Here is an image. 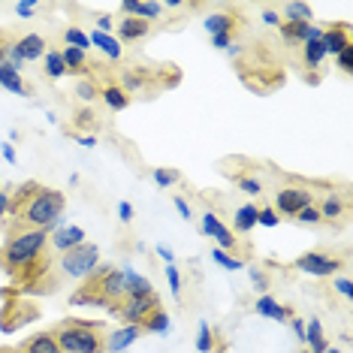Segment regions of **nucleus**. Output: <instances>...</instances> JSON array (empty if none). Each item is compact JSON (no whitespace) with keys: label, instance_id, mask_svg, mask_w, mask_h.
I'll return each mask as SVG.
<instances>
[{"label":"nucleus","instance_id":"39","mask_svg":"<svg viewBox=\"0 0 353 353\" xmlns=\"http://www.w3.org/2000/svg\"><path fill=\"white\" fill-rule=\"evenodd\" d=\"M299 223H320L323 218H320V208H314V205H308V208H302V212H296L293 214Z\"/></svg>","mask_w":353,"mask_h":353},{"label":"nucleus","instance_id":"32","mask_svg":"<svg viewBox=\"0 0 353 353\" xmlns=\"http://www.w3.org/2000/svg\"><path fill=\"white\" fill-rule=\"evenodd\" d=\"M344 212H347V205H344L339 196H329L323 203V208H320V218H323V221H335V218H341Z\"/></svg>","mask_w":353,"mask_h":353},{"label":"nucleus","instance_id":"11","mask_svg":"<svg viewBox=\"0 0 353 353\" xmlns=\"http://www.w3.org/2000/svg\"><path fill=\"white\" fill-rule=\"evenodd\" d=\"M139 335H142V329L139 326H130V323H124V326H118V329H109V335H106V353H124L136 339H139Z\"/></svg>","mask_w":353,"mask_h":353},{"label":"nucleus","instance_id":"33","mask_svg":"<svg viewBox=\"0 0 353 353\" xmlns=\"http://www.w3.org/2000/svg\"><path fill=\"white\" fill-rule=\"evenodd\" d=\"M76 97L85 100V103H94V100L100 97V85L91 82V79H82V82L76 85Z\"/></svg>","mask_w":353,"mask_h":353},{"label":"nucleus","instance_id":"50","mask_svg":"<svg viewBox=\"0 0 353 353\" xmlns=\"http://www.w3.org/2000/svg\"><path fill=\"white\" fill-rule=\"evenodd\" d=\"M157 256L170 266V263H175V254H172V248H166V245H157Z\"/></svg>","mask_w":353,"mask_h":353},{"label":"nucleus","instance_id":"46","mask_svg":"<svg viewBox=\"0 0 353 353\" xmlns=\"http://www.w3.org/2000/svg\"><path fill=\"white\" fill-rule=\"evenodd\" d=\"M15 12H19L21 19H30V15L37 12V3L34 0H21V3H15Z\"/></svg>","mask_w":353,"mask_h":353},{"label":"nucleus","instance_id":"57","mask_svg":"<svg viewBox=\"0 0 353 353\" xmlns=\"http://www.w3.org/2000/svg\"><path fill=\"white\" fill-rule=\"evenodd\" d=\"M6 61V52H3V46H0V63H3Z\"/></svg>","mask_w":353,"mask_h":353},{"label":"nucleus","instance_id":"31","mask_svg":"<svg viewBox=\"0 0 353 353\" xmlns=\"http://www.w3.org/2000/svg\"><path fill=\"white\" fill-rule=\"evenodd\" d=\"M63 43L73 46V49H82V52L91 49V39H88V34H85V30H79V28H67V30H63Z\"/></svg>","mask_w":353,"mask_h":353},{"label":"nucleus","instance_id":"3","mask_svg":"<svg viewBox=\"0 0 353 353\" xmlns=\"http://www.w3.org/2000/svg\"><path fill=\"white\" fill-rule=\"evenodd\" d=\"M97 266H100V248L82 242L79 248H73V251H67V254H61L58 260H54V278H58V284H61L63 278L85 281Z\"/></svg>","mask_w":353,"mask_h":353},{"label":"nucleus","instance_id":"51","mask_svg":"<svg viewBox=\"0 0 353 353\" xmlns=\"http://www.w3.org/2000/svg\"><path fill=\"white\" fill-rule=\"evenodd\" d=\"M0 154H3L6 163H15V148H12V142H3V145H0Z\"/></svg>","mask_w":353,"mask_h":353},{"label":"nucleus","instance_id":"24","mask_svg":"<svg viewBox=\"0 0 353 353\" xmlns=\"http://www.w3.org/2000/svg\"><path fill=\"white\" fill-rule=\"evenodd\" d=\"M256 214H260L256 205H239L236 214H232V223H236L239 232H251L256 227Z\"/></svg>","mask_w":353,"mask_h":353},{"label":"nucleus","instance_id":"12","mask_svg":"<svg viewBox=\"0 0 353 353\" xmlns=\"http://www.w3.org/2000/svg\"><path fill=\"white\" fill-rule=\"evenodd\" d=\"M121 12L142 21H154L163 15V3H157V0H121Z\"/></svg>","mask_w":353,"mask_h":353},{"label":"nucleus","instance_id":"48","mask_svg":"<svg viewBox=\"0 0 353 353\" xmlns=\"http://www.w3.org/2000/svg\"><path fill=\"white\" fill-rule=\"evenodd\" d=\"M212 46H214V49H223V52H227L230 46H232V34H218V37H212Z\"/></svg>","mask_w":353,"mask_h":353},{"label":"nucleus","instance_id":"52","mask_svg":"<svg viewBox=\"0 0 353 353\" xmlns=\"http://www.w3.org/2000/svg\"><path fill=\"white\" fill-rule=\"evenodd\" d=\"M6 214H10V194H6V190H0V221H3Z\"/></svg>","mask_w":353,"mask_h":353},{"label":"nucleus","instance_id":"41","mask_svg":"<svg viewBox=\"0 0 353 353\" xmlns=\"http://www.w3.org/2000/svg\"><path fill=\"white\" fill-rule=\"evenodd\" d=\"M248 275H251V281H254L256 290H269V278H266V272H260L256 266H251V269H248Z\"/></svg>","mask_w":353,"mask_h":353},{"label":"nucleus","instance_id":"9","mask_svg":"<svg viewBox=\"0 0 353 353\" xmlns=\"http://www.w3.org/2000/svg\"><path fill=\"white\" fill-rule=\"evenodd\" d=\"M203 232H205V236H212L214 242H218L221 251H227V254H230L232 248H236V236H232V232H230L227 227H223L221 218H218L214 212L203 214Z\"/></svg>","mask_w":353,"mask_h":353},{"label":"nucleus","instance_id":"40","mask_svg":"<svg viewBox=\"0 0 353 353\" xmlns=\"http://www.w3.org/2000/svg\"><path fill=\"white\" fill-rule=\"evenodd\" d=\"M256 223H260V227H278L281 218H278L275 208H260V214H256Z\"/></svg>","mask_w":353,"mask_h":353},{"label":"nucleus","instance_id":"22","mask_svg":"<svg viewBox=\"0 0 353 353\" xmlns=\"http://www.w3.org/2000/svg\"><path fill=\"white\" fill-rule=\"evenodd\" d=\"M61 58H63V67H67V73H88V70H91V63H88V54L82 49L63 46Z\"/></svg>","mask_w":353,"mask_h":353},{"label":"nucleus","instance_id":"7","mask_svg":"<svg viewBox=\"0 0 353 353\" xmlns=\"http://www.w3.org/2000/svg\"><path fill=\"white\" fill-rule=\"evenodd\" d=\"M296 269L299 272H308V275H317V278H332L335 272L341 269V263L329 254H320V251H308L296 260Z\"/></svg>","mask_w":353,"mask_h":353},{"label":"nucleus","instance_id":"58","mask_svg":"<svg viewBox=\"0 0 353 353\" xmlns=\"http://www.w3.org/2000/svg\"><path fill=\"white\" fill-rule=\"evenodd\" d=\"M323 353H341V350H339V347H326Z\"/></svg>","mask_w":353,"mask_h":353},{"label":"nucleus","instance_id":"18","mask_svg":"<svg viewBox=\"0 0 353 353\" xmlns=\"http://www.w3.org/2000/svg\"><path fill=\"white\" fill-rule=\"evenodd\" d=\"M15 46H19V52H21V58H25V61H39L46 54V39L39 34L19 37V39H15Z\"/></svg>","mask_w":353,"mask_h":353},{"label":"nucleus","instance_id":"2","mask_svg":"<svg viewBox=\"0 0 353 353\" xmlns=\"http://www.w3.org/2000/svg\"><path fill=\"white\" fill-rule=\"evenodd\" d=\"M61 353H106V323L82 317H67L52 329Z\"/></svg>","mask_w":353,"mask_h":353},{"label":"nucleus","instance_id":"4","mask_svg":"<svg viewBox=\"0 0 353 353\" xmlns=\"http://www.w3.org/2000/svg\"><path fill=\"white\" fill-rule=\"evenodd\" d=\"M34 320H39V308L34 302L21 299V296H12V299L3 305V311H0V329H3V332H15V329L34 323Z\"/></svg>","mask_w":353,"mask_h":353},{"label":"nucleus","instance_id":"42","mask_svg":"<svg viewBox=\"0 0 353 353\" xmlns=\"http://www.w3.org/2000/svg\"><path fill=\"white\" fill-rule=\"evenodd\" d=\"M339 58V70H344V73H350L353 70V46H347L341 54H335Z\"/></svg>","mask_w":353,"mask_h":353},{"label":"nucleus","instance_id":"20","mask_svg":"<svg viewBox=\"0 0 353 353\" xmlns=\"http://www.w3.org/2000/svg\"><path fill=\"white\" fill-rule=\"evenodd\" d=\"M91 46H97V49L106 54V58H112V61H121V54H124V49H121V43H118L115 37H109V34H100V30H94L91 37Z\"/></svg>","mask_w":353,"mask_h":353},{"label":"nucleus","instance_id":"29","mask_svg":"<svg viewBox=\"0 0 353 353\" xmlns=\"http://www.w3.org/2000/svg\"><path fill=\"white\" fill-rule=\"evenodd\" d=\"M46 76H49V79L67 76V67H63L61 52H46Z\"/></svg>","mask_w":353,"mask_h":353},{"label":"nucleus","instance_id":"55","mask_svg":"<svg viewBox=\"0 0 353 353\" xmlns=\"http://www.w3.org/2000/svg\"><path fill=\"white\" fill-rule=\"evenodd\" d=\"M79 145H82V148H94V145H97V136H79Z\"/></svg>","mask_w":353,"mask_h":353},{"label":"nucleus","instance_id":"37","mask_svg":"<svg viewBox=\"0 0 353 353\" xmlns=\"http://www.w3.org/2000/svg\"><path fill=\"white\" fill-rule=\"evenodd\" d=\"M76 124H79V127H91V130H94V127L100 124V115H97V112H94L91 106H85V109L76 112Z\"/></svg>","mask_w":353,"mask_h":353},{"label":"nucleus","instance_id":"25","mask_svg":"<svg viewBox=\"0 0 353 353\" xmlns=\"http://www.w3.org/2000/svg\"><path fill=\"white\" fill-rule=\"evenodd\" d=\"M100 97L106 100V106L109 109H115V112H121L130 106V97L121 91V85H106V88H100Z\"/></svg>","mask_w":353,"mask_h":353},{"label":"nucleus","instance_id":"17","mask_svg":"<svg viewBox=\"0 0 353 353\" xmlns=\"http://www.w3.org/2000/svg\"><path fill=\"white\" fill-rule=\"evenodd\" d=\"M0 88H6L10 94H19V97H28V85H25V79H21V73L15 67H10V63H0Z\"/></svg>","mask_w":353,"mask_h":353},{"label":"nucleus","instance_id":"54","mask_svg":"<svg viewBox=\"0 0 353 353\" xmlns=\"http://www.w3.org/2000/svg\"><path fill=\"white\" fill-rule=\"evenodd\" d=\"M263 25L278 28V25H281V15H278V12H272V10H269V12H263Z\"/></svg>","mask_w":353,"mask_h":353},{"label":"nucleus","instance_id":"19","mask_svg":"<svg viewBox=\"0 0 353 353\" xmlns=\"http://www.w3.org/2000/svg\"><path fill=\"white\" fill-rule=\"evenodd\" d=\"M256 314L260 317H269V320H278V323H284V320H290V308H284V305H278L272 296H260L256 299Z\"/></svg>","mask_w":353,"mask_h":353},{"label":"nucleus","instance_id":"5","mask_svg":"<svg viewBox=\"0 0 353 353\" xmlns=\"http://www.w3.org/2000/svg\"><path fill=\"white\" fill-rule=\"evenodd\" d=\"M157 308H160V299H157V293H151V296H142V299H124L112 314H118L124 323H130V326H142V320Z\"/></svg>","mask_w":353,"mask_h":353},{"label":"nucleus","instance_id":"6","mask_svg":"<svg viewBox=\"0 0 353 353\" xmlns=\"http://www.w3.org/2000/svg\"><path fill=\"white\" fill-rule=\"evenodd\" d=\"M311 203H314V194H311L308 188H281L278 196H275V212L278 218L281 214H293L302 212V208H308Z\"/></svg>","mask_w":353,"mask_h":353},{"label":"nucleus","instance_id":"23","mask_svg":"<svg viewBox=\"0 0 353 353\" xmlns=\"http://www.w3.org/2000/svg\"><path fill=\"white\" fill-rule=\"evenodd\" d=\"M142 332H154V335H166L170 332V311H163V308H157V311H151V314L142 320Z\"/></svg>","mask_w":353,"mask_h":353},{"label":"nucleus","instance_id":"38","mask_svg":"<svg viewBox=\"0 0 353 353\" xmlns=\"http://www.w3.org/2000/svg\"><path fill=\"white\" fill-rule=\"evenodd\" d=\"M166 281H170V293L175 296V299H181V272L172 266H166Z\"/></svg>","mask_w":353,"mask_h":353},{"label":"nucleus","instance_id":"28","mask_svg":"<svg viewBox=\"0 0 353 353\" xmlns=\"http://www.w3.org/2000/svg\"><path fill=\"white\" fill-rule=\"evenodd\" d=\"M302 58H305V63L308 67H320L323 63V58H326V52H323V46H320V39H308V43L302 46Z\"/></svg>","mask_w":353,"mask_h":353},{"label":"nucleus","instance_id":"16","mask_svg":"<svg viewBox=\"0 0 353 353\" xmlns=\"http://www.w3.org/2000/svg\"><path fill=\"white\" fill-rule=\"evenodd\" d=\"M121 272H124V284H127V299H142V296L154 293V287H151V281L145 275H136L130 266L121 269Z\"/></svg>","mask_w":353,"mask_h":353},{"label":"nucleus","instance_id":"13","mask_svg":"<svg viewBox=\"0 0 353 353\" xmlns=\"http://www.w3.org/2000/svg\"><path fill=\"white\" fill-rule=\"evenodd\" d=\"M320 46H323L326 54H341L350 43V34H347V25H332L329 30H323V37H320Z\"/></svg>","mask_w":353,"mask_h":353},{"label":"nucleus","instance_id":"44","mask_svg":"<svg viewBox=\"0 0 353 353\" xmlns=\"http://www.w3.org/2000/svg\"><path fill=\"white\" fill-rule=\"evenodd\" d=\"M118 221H121V223H130L133 221V203H127V199L118 203Z\"/></svg>","mask_w":353,"mask_h":353},{"label":"nucleus","instance_id":"49","mask_svg":"<svg viewBox=\"0 0 353 353\" xmlns=\"http://www.w3.org/2000/svg\"><path fill=\"white\" fill-rule=\"evenodd\" d=\"M175 208H179V214H181L184 221H190V218H194V214H190V205H188V199H184V196H175Z\"/></svg>","mask_w":353,"mask_h":353},{"label":"nucleus","instance_id":"14","mask_svg":"<svg viewBox=\"0 0 353 353\" xmlns=\"http://www.w3.org/2000/svg\"><path fill=\"white\" fill-rule=\"evenodd\" d=\"M19 350L21 353H61L52 332H37V335H30V339L19 341Z\"/></svg>","mask_w":353,"mask_h":353},{"label":"nucleus","instance_id":"34","mask_svg":"<svg viewBox=\"0 0 353 353\" xmlns=\"http://www.w3.org/2000/svg\"><path fill=\"white\" fill-rule=\"evenodd\" d=\"M212 260H214V263H221V266L227 269V272H239V269L245 266V263L239 260V256H230L227 251H221V248H214V251H212Z\"/></svg>","mask_w":353,"mask_h":353},{"label":"nucleus","instance_id":"45","mask_svg":"<svg viewBox=\"0 0 353 353\" xmlns=\"http://www.w3.org/2000/svg\"><path fill=\"white\" fill-rule=\"evenodd\" d=\"M332 287L344 296V299H350V296H353V284H350L347 278H335V281H332Z\"/></svg>","mask_w":353,"mask_h":353},{"label":"nucleus","instance_id":"59","mask_svg":"<svg viewBox=\"0 0 353 353\" xmlns=\"http://www.w3.org/2000/svg\"><path fill=\"white\" fill-rule=\"evenodd\" d=\"M299 353H311V350H308V347H305V350H299Z\"/></svg>","mask_w":353,"mask_h":353},{"label":"nucleus","instance_id":"8","mask_svg":"<svg viewBox=\"0 0 353 353\" xmlns=\"http://www.w3.org/2000/svg\"><path fill=\"white\" fill-rule=\"evenodd\" d=\"M82 242H85V230L76 227V223H67V227L52 230V236H49V251L67 254V251H73V248H79Z\"/></svg>","mask_w":353,"mask_h":353},{"label":"nucleus","instance_id":"43","mask_svg":"<svg viewBox=\"0 0 353 353\" xmlns=\"http://www.w3.org/2000/svg\"><path fill=\"white\" fill-rule=\"evenodd\" d=\"M236 184L245 190V194H260V190H263V184L256 179H236Z\"/></svg>","mask_w":353,"mask_h":353},{"label":"nucleus","instance_id":"10","mask_svg":"<svg viewBox=\"0 0 353 353\" xmlns=\"http://www.w3.org/2000/svg\"><path fill=\"white\" fill-rule=\"evenodd\" d=\"M281 37H284V43H308V39H320L323 37V30L314 28V25H308V21H284L281 25Z\"/></svg>","mask_w":353,"mask_h":353},{"label":"nucleus","instance_id":"47","mask_svg":"<svg viewBox=\"0 0 353 353\" xmlns=\"http://www.w3.org/2000/svg\"><path fill=\"white\" fill-rule=\"evenodd\" d=\"M112 28H115V19H112V15H100V19H97V30H100V34L112 37Z\"/></svg>","mask_w":353,"mask_h":353},{"label":"nucleus","instance_id":"15","mask_svg":"<svg viewBox=\"0 0 353 353\" xmlns=\"http://www.w3.org/2000/svg\"><path fill=\"white\" fill-rule=\"evenodd\" d=\"M151 30V21H142V19H133V15H124L118 21V37L127 39V43H136V39H145Z\"/></svg>","mask_w":353,"mask_h":353},{"label":"nucleus","instance_id":"21","mask_svg":"<svg viewBox=\"0 0 353 353\" xmlns=\"http://www.w3.org/2000/svg\"><path fill=\"white\" fill-rule=\"evenodd\" d=\"M305 344H308L311 353H323L329 347V341H326V335H323V326H320L317 317H311L308 326H305Z\"/></svg>","mask_w":353,"mask_h":353},{"label":"nucleus","instance_id":"56","mask_svg":"<svg viewBox=\"0 0 353 353\" xmlns=\"http://www.w3.org/2000/svg\"><path fill=\"white\" fill-rule=\"evenodd\" d=\"M163 6H170V10H181V6H184V3H181V0H166V3H163Z\"/></svg>","mask_w":353,"mask_h":353},{"label":"nucleus","instance_id":"1","mask_svg":"<svg viewBox=\"0 0 353 353\" xmlns=\"http://www.w3.org/2000/svg\"><path fill=\"white\" fill-rule=\"evenodd\" d=\"M63 205H67V196L61 190L43 188L37 181H25L10 196V239L28 230H58Z\"/></svg>","mask_w":353,"mask_h":353},{"label":"nucleus","instance_id":"30","mask_svg":"<svg viewBox=\"0 0 353 353\" xmlns=\"http://www.w3.org/2000/svg\"><path fill=\"white\" fill-rule=\"evenodd\" d=\"M284 15H287V21H308V25H311V15H314V10H311L308 3H287Z\"/></svg>","mask_w":353,"mask_h":353},{"label":"nucleus","instance_id":"35","mask_svg":"<svg viewBox=\"0 0 353 353\" xmlns=\"http://www.w3.org/2000/svg\"><path fill=\"white\" fill-rule=\"evenodd\" d=\"M214 347V335H212V329H208L205 320H199V335H196V350L199 353H212Z\"/></svg>","mask_w":353,"mask_h":353},{"label":"nucleus","instance_id":"53","mask_svg":"<svg viewBox=\"0 0 353 353\" xmlns=\"http://www.w3.org/2000/svg\"><path fill=\"white\" fill-rule=\"evenodd\" d=\"M290 323H293V332H296V339H299V341H305V320H299V317H290Z\"/></svg>","mask_w":353,"mask_h":353},{"label":"nucleus","instance_id":"27","mask_svg":"<svg viewBox=\"0 0 353 353\" xmlns=\"http://www.w3.org/2000/svg\"><path fill=\"white\" fill-rule=\"evenodd\" d=\"M139 88H145V73L136 67L121 70V91L130 94V91H139Z\"/></svg>","mask_w":353,"mask_h":353},{"label":"nucleus","instance_id":"36","mask_svg":"<svg viewBox=\"0 0 353 353\" xmlns=\"http://www.w3.org/2000/svg\"><path fill=\"white\" fill-rule=\"evenodd\" d=\"M151 179H154V184H160V188H170V184L181 181V172L179 170H154Z\"/></svg>","mask_w":353,"mask_h":353},{"label":"nucleus","instance_id":"26","mask_svg":"<svg viewBox=\"0 0 353 353\" xmlns=\"http://www.w3.org/2000/svg\"><path fill=\"white\" fill-rule=\"evenodd\" d=\"M203 25H205V30L212 37H218V34H232V28H236V19H232V15H223V12H214V15H208Z\"/></svg>","mask_w":353,"mask_h":353}]
</instances>
